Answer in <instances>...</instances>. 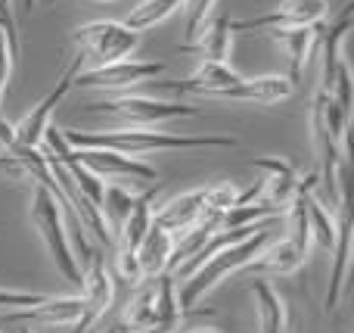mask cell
I'll return each mask as SVG.
<instances>
[{
  "label": "cell",
  "mask_w": 354,
  "mask_h": 333,
  "mask_svg": "<svg viewBox=\"0 0 354 333\" xmlns=\"http://www.w3.org/2000/svg\"><path fill=\"white\" fill-rule=\"evenodd\" d=\"M47 3H53V0H47Z\"/></svg>",
  "instance_id": "38"
},
{
  "label": "cell",
  "mask_w": 354,
  "mask_h": 333,
  "mask_svg": "<svg viewBox=\"0 0 354 333\" xmlns=\"http://www.w3.org/2000/svg\"><path fill=\"white\" fill-rule=\"evenodd\" d=\"M0 6H6V10H12V6H10V0H0Z\"/></svg>",
  "instance_id": "37"
},
{
  "label": "cell",
  "mask_w": 354,
  "mask_h": 333,
  "mask_svg": "<svg viewBox=\"0 0 354 333\" xmlns=\"http://www.w3.org/2000/svg\"><path fill=\"white\" fill-rule=\"evenodd\" d=\"M81 315V296H47L44 303L28 309L3 312L0 321L6 324H75Z\"/></svg>",
  "instance_id": "15"
},
{
  "label": "cell",
  "mask_w": 354,
  "mask_h": 333,
  "mask_svg": "<svg viewBox=\"0 0 354 333\" xmlns=\"http://www.w3.org/2000/svg\"><path fill=\"white\" fill-rule=\"evenodd\" d=\"M295 84L286 75H261V78H239L230 91H224L218 100H236V103H280L289 100Z\"/></svg>",
  "instance_id": "18"
},
{
  "label": "cell",
  "mask_w": 354,
  "mask_h": 333,
  "mask_svg": "<svg viewBox=\"0 0 354 333\" xmlns=\"http://www.w3.org/2000/svg\"><path fill=\"white\" fill-rule=\"evenodd\" d=\"M31 224H35V231L41 234L56 271L72 287H81V268L72 253V240H68L66 222H62V199L53 197V193L44 184H37V181H35V190H31Z\"/></svg>",
  "instance_id": "4"
},
{
  "label": "cell",
  "mask_w": 354,
  "mask_h": 333,
  "mask_svg": "<svg viewBox=\"0 0 354 333\" xmlns=\"http://www.w3.org/2000/svg\"><path fill=\"white\" fill-rule=\"evenodd\" d=\"M134 199L137 197L122 184V181H109V184L103 187V199H100V218H103V224H106V234H109V240H115V234L122 231L124 218H128L131 209H134Z\"/></svg>",
  "instance_id": "25"
},
{
  "label": "cell",
  "mask_w": 354,
  "mask_h": 333,
  "mask_svg": "<svg viewBox=\"0 0 354 333\" xmlns=\"http://www.w3.org/2000/svg\"><path fill=\"white\" fill-rule=\"evenodd\" d=\"M171 246H174V237L168 234L165 228L159 224H149V231L143 234L140 246H137V262H140V271L143 278L147 274H159L168 271V259H171Z\"/></svg>",
  "instance_id": "23"
},
{
  "label": "cell",
  "mask_w": 354,
  "mask_h": 333,
  "mask_svg": "<svg viewBox=\"0 0 354 333\" xmlns=\"http://www.w3.org/2000/svg\"><path fill=\"white\" fill-rule=\"evenodd\" d=\"M252 299H255L258 309V324H261V333H289V315H286V303L283 296L268 284V280L255 278L249 287Z\"/></svg>",
  "instance_id": "22"
},
{
  "label": "cell",
  "mask_w": 354,
  "mask_h": 333,
  "mask_svg": "<svg viewBox=\"0 0 354 333\" xmlns=\"http://www.w3.org/2000/svg\"><path fill=\"white\" fill-rule=\"evenodd\" d=\"M330 16V0H280V6L255 19H230V31L317 28Z\"/></svg>",
  "instance_id": "9"
},
{
  "label": "cell",
  "mask_w": 354,
  "mask_h": 333,
  "mask_svg": "<svg viewBox=\"0 0 354 333\" xmlns=\"http://www.w3.org/2000/svg\"><path fill=\"white\" fill-rule=\"evenodd\" d=\"M280 215H283V209H277V206H270V203H261V199H255V203H239V206H230V209L221 215L218 231L221 228H243V224H258V222L280 218Z\"/></svg>",
  "instance_id": "27"
},
{
  "label": "cell",
  "mask_w": 354,
  "mask_h": 333,
  "mask_svg": "<svg viewBox=\"0 0 354 333\" xmlns=\"http://www.w3.org/2000/svg\"><path fill=\"white\" fill-rule=\"evenodd\" d=\"M31 6H35V0H25V10H28V12H31Z\"/></svg>",
  "instance_id": "36"
},
{
  "label": "cell",
  "mask_w": 354,
  "mask_h": 333,
  "mask_svg": "<svg viewBox=\"0 0 354 333\" xmlns=\"http://www.w3.org/2000/svg\"><path fill=\"white\" fill-rule=\"evenodd\" d=\"M252 165L264 172L261 197L258 199L286 212V206L292 203V197L299 193V181H301L299 172H295V165L286 159H277V156H261V159H255Z\"/></svg>",
  "instance_id": "14"
},
{
  "label": "cell",
  "mask_w": 354,
  "mask_h": 333,
  "mask_svg": "<svg viewBox=\"0 0 354 333\" xmlns=\"http://www.w3.org/2000/svg\"><path fill=\"white\" fill-rule=\"evenodd\" d=\"M187 25H183V44H193L199 37V31L205 28V22L214 16L218 0H187Z\"/></svg>",
  "instance_id": "28"
},
{
  "label": "cell",
  "mask_w": 354,
  "mask_h": 333,
  "mask_svg": "<svg viewBox=\"0 0 354 333\" xmlns=\"http://www.w3.org/2000/svg\"><path fill=\"white\" fill-rule=\"evenodd\" d=\"M268 35L280 44L283 53H286V60H289L286 78L292 81V84H299L308 56L314 53V44H317V28H270Z\"/></svg>",
  "instance_id": "21"
},
{
  "label": "cell",
  "mask_w": 354,
  "mask_h": 333,
  "mask_svg": "<svg viewBox=\"0 0 354 333\" xmlns=\"http://www.w3.org/2000/svg\"><path fill=\"white\" fill-rule=\"evenodd\" d=\"M84 112L91 116H115L128 122L131 128H156V125L174 122V118H196L202 116L199 106H189L183 100H156L143 97V93H118V97H106L97 103H87Z\"/></svg>",
  "instance_id": "5"
},
{
  "label": "cell",
  "mask_w": 354,
  "mask_h": 333,
  "mask_svg": "<svg viewBox=\"0 0 354 333\" xmlns=\"http://www.w3.org/2000/svg\"><path fill=\"white\" fill-rule=\"evenodd\" d=\"M243 75L236 69H230V62H212V60H202V66L196 69L189 78L183 81H156L159 91H168L174 97L180 93H196V97H221L224 91H230L233 84H239Z\"/></svg>",
  "instance_id": "13"
},
{
  "label": "cell",
  "mask_w": 354,
  "mask_h": 333,
  "mask_svg": "<svg viewBox=\"0 0 354 333\" xmlns=\"http://www.w3.org/2000/svg\"><path fill=\"white\" fill-rule=\"evenodd\" d=\"M177 318H180L177 280L171 271H159L137 280V290L124 305L118 324L131 333H168Z\"/></svg>",
  "instance_id": "3"
},
{
  "label": "cell",
  "mask_w": 354,
  "mask_h": 333,
  "mask_svg": "<svg viewBox=\"0 0 354 333\" xmlns=\"http://www.w3.org/2000/svg\"><path fill=\"white\" fill-rule=\"evenodd\" d=\"M12 53H10V44H6V31L0 28V106H3V93L6 84H10V72H12Z\"/></svg>",
  "instance_id": "32"
},
{
  "label": "cell",
  "mask_w": 354,
  "mask_h": 333,
  "mask_svg": "<svg viewBox=\"0 0 354 333\" xmlns=\"http://www.w3.org/2000/svg\"><path fill=\"white\" fill-rule=\"evenodd\" d=\"M165 72V62L159 60H115L106 62V66H91L84 72L75 75L72 87H81V91H131L134 84H143L149 78H159Z\"/></svg>",
  "instance_id": "8"
},
{
  "label": "cell",
  "mask_w": 354,
  "mask_h": 333,
  "mask_svg": "<svg viewBox=\"0 0 354 333\" xmlns=\"http://www.w3.org/2000/svg\"><path fill=\"white\" fill-rule=\"evenodd\" d=\"M16 333H37V330H31V327H28V324H22V327H19Z\"/></svg>",
  "instance_id": "35"
},
{
  "label": "cell",
  "mask_w": 354,
  "mask_h": 333,
  "mask_svg": "<svg viewBox=\"0 0 354 333\" xmlns=\"http://www.w3.org/2000/svg\"><path fill=\"white\" fill-rule=\"evenodd\" d=\"M75 44H78L81 60L93 62V66H106L131 56L140 47V31L128 28L124 22L115 19H100V22H87L75 28Z\"/></svg>",
  "instance_id": "6"
},
{
  "label": "cell",
  "mask_w": 354,
  "mask_h": 333,
  "mask_svg": "<svg viewBox=\"0 0 354 333\" xmlns=\"http://www.w3.org/2000/svg\"><path fill=\"white\" fill-rule=\"evenodd\" d=\"M339 222H336V243H333V268H330V287H326L324 309L333 312L342 299L345 278L351 265V209H348V172L342 168V193H339Z\"/></svg>",
  "instance_id": "12"
},
{
  "label": "cell",
  "mask_w": 354,
  "mask_h": 333,
  "mask_svg": "<svg viewBox=\"0 0 354 333\" xmlns=\"http://www.w3.org/2000/svg\"><path fill=\"white\" fill-rule=\"evenodd\" d=\"M81 62H84V60H81V53H75V60L68 62L66 72H62L59 84H56L53 91H50L37 106H31V112L22 118V122L12 125L19 147H31V150H37V147L44 143V131H47V125H50V116H53V109L62 103V100H66V93L72 91V81H75V75L81 72Z\"/></svg>",
  "instance_id": "11"
},
{
  "label": "cell",
  "mask_w": 354,
  "mask_h": 333,
  "mask_svg": "<svg viewBox=\"0 0 354 333\" xmlns=\"http://www.w3.org/2000/svg\"><path fill=\"white\" fill-rule=\"evenodd\" d=\"M351 12H354V0L342 6V12H339L333 22H320L317 25V41L320 47H324V66H320V93H330L333 87V78H336V69L339 62H342V56H339V44H342V37L348 35L351 28Z\"/></svg>",
  "instance_id": "16"
},
{
  "label": "cell",
  "mask_w": 354,
  "mask_h": 333,
  "mask_svg": "<svg viewBox=\"0 0 354 333\" xmlns=\"http://www.w3.org/2000/svg\"><path fill=\"white\" fill-rule=\"evenodd\" d=\"M183 3H187V0H143V3H137L134 10H131V16L124 19V25L134 31L156 28V25H162L165 19H171Z\"/></svg>",
  "instance_id": "26"
},
{
  "label": "cell",
  "mask_w": 354,
  "mask_h": 333,
  "mask_svg": "<svg viewBox=\"0 0 354 333\" xmlns=\"http://www.w3.org/2000/svg\"><path fill=\"white\" fill-rule=\"evenodd\" d=\"M305 262H308V253L295 240L286 237V240H277V243H270V246H264L261 253L243 268V271L255 274V278H261V274H274V278H280V274L299 271Z\"/></svg>",
  "instance_id": "19"
},
{
  "label": "cell",
  "mask_w": 354,
  "mask_h": 333,
  "mask_svg": "<svg viewBox=\"0 0 354 333\" xmlns=\"http://www.w3.org/2000/svg\"><path fill=\"white\" fill-rule=\"evenodd\" d=\"M91 333H128V330H124L122 324H112V327H106V330H100V327H97V330H91Z\"/></svg>",
  "instance_id": "33"
},
{
  "label": "cell",
  "mask_w": 354,
  "mask_h": 333,
  "mask_svg": "<svg viewBox=\"0 0 354 333\" xmlns=\"http://www.w3.org/2000/svg\"><path fill=\"white\" fill-rule=\"evenodd\" d=\"M202 215H205V187L168 199L159 212H153V222L159 224V228H165L171 237H180L183 231L199 224Z\"/></svg>",
  "instance_id": "17"
},
{
  "label": "cell",
  "mask_w": 354,
  "mask_h": 333,
  "mask_svg": "<svg viewBox=\"0 0 354 333\" xmlns=\"http://www.w3.org/2000/svg\"><path fill=\"white\" fill-rule=\"evenodd\" d=\"M270 237H274V224L268 222L264 228H258L255 234L243 237V240L230 243V246H221L214 255H208V259L202 262L187 280H180L183 287H180V293H177V305H180V312H193L196 305H199V299L205 296L208 290H214L227 274L243 271V268L249 265L264 246H268Z\"/></svg>",
  "instance_id": "2"
},
{
  "label": "cell",
  "mask_w": 354,
  "mask_h": 333,
  "mask_svg": "<svg viewBox=\"0 0 354 333\" xmlns=\"http://www.w3.org/2000/svg\"><path fill=\"white\" fill-rule=\"evenodd\" d=\"M187 333H221V330H212V327H196V330H187Z\"/></svg>",
  "instance_id": "34"
},
{
  "label": "cell",
  "mask_w": 354,
  "mask_h": 333,
  "mask_svg": "<svg viewBox=\"0 0 354 333\" xmlns=\"http://www.w3.org/2000/svg\"><path fill=\"white\" fill-rule=\"evenodd\" d=\"M183 53H196L202 60H212V62H227L230 60V50H233V31H230V19L224 12L212 16L205 22V28L199 31L193 44H180Z\"/></svg>",
  "instance_id": "20"
},
{
  "label": "cell",
  "mask_w": 354,
  "mask_h": 333,
  "mask_svg": "<svg viewBox=\"0 0 354 333\" xmlns=\"http://www.w3.org/2000/svg\"><path fill=\"white\" fill-rule=\"evenodd\" d=\"M44 293H22V290H0V312H12V309H28V305L44 303Z\"/></svg>",
  "instance_id": "30"
},
{
  "label": "cell",
  "mask_w": 354,
  "mask_h": 333,
  "mask_svg": "<svg viewBox=\"0 0 354 333\" xmlns=\"http://www.w3.org/2000/svg\"><path fill=\"white\" fill-rule=\"evenodd\" d=\"M72 156L103 181H131V184H134V181H149V184H159V172H156L149 162L137 159V156H128V153H118V150L72 147Z\"/></svg>",
  "instance_id": "10"
},
{
  "label": "cell",
  "mask_w": 354,
  "mask_h": 333,
  "mask_svg": "<svg viewBox=\"0 0 354 333\" xmlns=\"http://www.w3.org/2000/svg\"><path fill=\"white\" fill-rule=\"evenodd\" d=\"M236 197H239V187L233 184V181H227V184L205 187V212H212V215L221 218L233 203H236Z\"/></svg>",
  "instance_id": "29"
},
{
  "label": "cell",
  "mask_w": 354,
  "mask_h": 333,
  "mask_svg": "<svg viewBox=\"0 0 354 333\" xmlns=\"http://www.w3.org/2000/svg\"><path fill=\"white\" fill-rule=\"evenodd\" d=\"M81 315L72 324V333H91L97 330V324L106 318V312L112 309V296H115V287H112V271L106 265V255L100 249H93V255L87 259V265L81 268Z\"/></svg>",
  "instance_id": "7"
},
{
  "label": "cell",
  "mask_w": 354,
  "mask_h": 333,
  "mask_svg": "<svg viewBox=\"0 0 354 333\" xmlns=\"http://www.w3.org/2000/svg\"><path fill=\"white\" fill-rule=\"evenodd\" d=\"M314 184H317V174H308L305 209H308V228H311V243H317L324 253H330L333 243H336V218H333V209H326V206L311 193Z\"/></svg>",
  "instance_id": "24"
},
{
  "label": "cell",
  "mask_w": 354,
  "mask_h": 333,
  "mask_svg": "<svg viewBox=\"0 0 354 333\" xmlns=\"http://www.w3.org/2000/svg\"><path fill=\"white\" fill-rule=\"evenodd\" d=\"M68 147H106L128 156L153 153V150H233L239 147L236 137L227 134H171V131L149 128H118V131H62Z\"/></svg>",
  "instance_id": "1"
},
{
  "label": "cell",
  "mask_w": 354,
  "mask_h": 333,
  "mask_svg": "<svg viewBox=\"0 0 354 333\" xmlns=\"http://www.w3.org/2000/svg\"><path fill=\"white\" fill-rule=\"evenodd\" d=\"M118 274L124 280H131V284H137L143 278L140 262H137V249H118Z\"/></svg>",
  "instance_id": "31"
}]
</instances>
